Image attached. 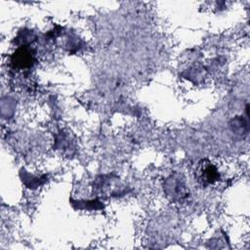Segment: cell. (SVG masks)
Wrapping results in <instances>:
<instances>
[{"label": "cell", "mask_w": 250, "mask_h": 250, "mask_svg": "<svg viewBox=\"0 0 250 250\" xmlns=\"http://www.w3.org/2000/svg\"><path fill=\"white\" fill-rule=\"evenodd\" d=\"M193 175L197 183L202 187L212 186L220 180L217 166L208 159H202L195 164Z\"/></svg>", "instance_id": "obj_1"}, {"label": "cell", "mask_w": 250, "mask_h": 250, "mask_svg": "<svg viewBox=\"0 0 250 250\" xmlns=\"http://www.w3.org/2000/svg\"><path fill=\"white\" fill-rule=\"evenodd\" d=\"M165 192L171 200H181L187 196V187L179 178L171 176L165 183Z\"/></svg>", "instance_id": "obj_2"}, {"label": "cell", "mask_w": 250, "mask_h": 250, "mask_svg": "<svg viewBox=\"0 0 250 250\" xmlns=\"http://www.w3.org/2000/svg\"><path fill=\"white\" fill-rule=\"evenodd\" d=\"M33 56L31 52L25 48L17 50L12 56V64L18 68H26L32 65Z\"/></svg>", "instance_id": "obj_3"}]
</instances>
